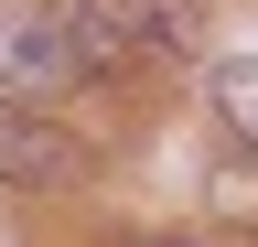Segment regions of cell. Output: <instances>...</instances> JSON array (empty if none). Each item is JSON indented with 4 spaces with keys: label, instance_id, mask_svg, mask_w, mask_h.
<instances>
[{
    "label": "cell",
    "instance_id": "6da1fadb",
    "mask_svg": "<svg viewBox=\"0 0 258 247\" xmlns=\"http://www.w3.org/2000/svg\"><path fill=\"white\" fill-rule=\"evenodd\" d=\"M76 11V43H86V75H118V65H172V54L205 43V0H64Z\"/></svg>",
    "mask_w": 258,
    "mask_h": 247
},
{
    "label": "cell",
    "instance_id": "7a4b0ae2",
    "mask_svg": "<svg viewBox=\"0 0 258 247\" xmlns=\"http://www.w3.org/2000/svg\"><path fill=\"white\" fill-rule=\"evenodd\" d=\"M76 75H86L76 11H64V0H0V97H32V108H54Z\"/></svg>",
    "mask_w": 258,
    "mask_h": 247
},
{
    "label": "cell",
    "instance_id": "3957f363",
    "mask_svg": "<svg viewBox=\"0 0 258 247\" xmlns=\"http://www.w3.org/2000/svg\"><path fill=\"white\" fill-rule=\"evenodd\" d=\"M0 183H22V194H76L86 183V140L64 129L54 108L0 97Z\"/></svg>",
    "mask_w": 258,
    "mask_h": 247
},
{
    "label": "cell",
    "instance_id": "277c9868",
    "mask_svg": "<svg viewBox=\"0 0 258 247\" xmlns=\"http://www.w3.org/2000/svg\"><path fill=\"white\" fill-rule=\"evenodd\" d=\"M215 118H226V140L258 150V54H215Z\"/></svg>",
    "mask_w": 258,
    "mask_h": 247
},
{
    "label": "cell",
    "instance_id": "5b68a950",
    "mask_svg": "<svg viewBox=\"0 0 258 247\" xmlns=\"http://www.w3.org/2000/svg\"><path fill=\"white\" fill-rule=\"evenodd\" d=\"M151 247H172V236H151Z\"/></svg>",
    "mask_w": 258,
    "mask_h": 247
}]
</instances>
